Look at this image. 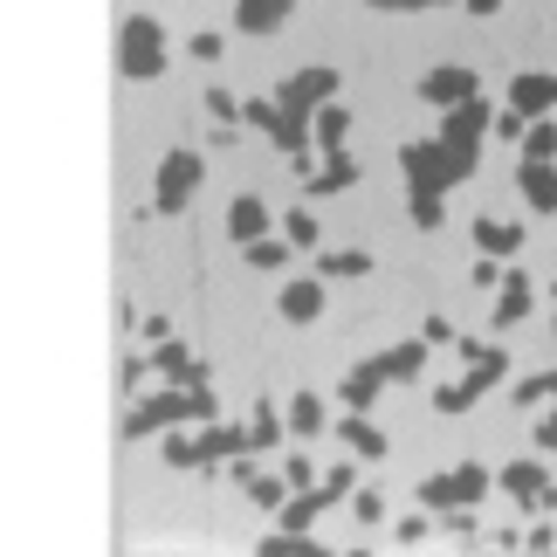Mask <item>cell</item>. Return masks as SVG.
<instances>
[{
    "label": "cell",
    "instance_id": "6da1fadb",
    "mask_svg": "<svg viewBox=\"0 0 557 557\" xmlns=\"http://www.w3.org/2000/svg\"><path fill=\"white\" fill-rule=\"evenodd\" d=\"M186 420H221V399H213V385H165V393L138 399L132 413H124V441H152L165 426H186Z\"/></svg>",
    "mask_w": 557,
    "mask_h": 557
},
{
    "label": "cell",
    "instance_id": "7a4b0ae2",
    "mask_svg": "<svg viewBox=\"0 0 557 557\" xmlns=\"http://www.w3.org/2000/svg\"><path fill=\"white\" fill-rule=\"evenodd\" d=\"M399 173L413 193H455L461 180H475V152H461L447 138H413L399 145Z\"/></svg>",
    "mask_w": 557,
    "mask_h": 557
},
{
    "label": "cell",
    "instance_id": "3957f363",
    "mask_svg": "<svg viewBox=\"0 0 557 557\" xmlns=\"http://www.w3.org/2000/svg\"><path fill=\"white\" fill-rule=\"evenodd\" d=\"M117 70L132 83H159L165 76V28L152 14H124L117 28Z\"/></svg>",
    "mask_w": 557,
    "mask_h": 557
},
{
    "label": "cell",
    "instance_id": "277c9868",
    "mask_svg": "<svg viewBox=\"0 0 557 557\" xmlns=\"http://www.w3.org/2000/svg\"><path fill=\"white\" fill-rule=\"evenodd\" d=\"M488 488H496V475H488L482 461H461V468H447V475H426L413 496L420 509H434V517H447V509H475Z\"/></svg>",
    "mask_w": 557,
    "mask_h": 557
},
{
    "label": "cell",
    "instance_id": "5b68a950",
    "mask_svg": "<svg viewBox=\"0 0 557 557\" xmlns=\"http://www.w3.org/2000/svg\"><path fill=\"white\" fill-rule=\"evenodd\" d=\"M200 180H207V159L200 152H165L159 159V180H152V213H186V200L200 193Z\"/></svg>",
    "mask_w": 557,
    "mask_h": 557
},
{
    "label": "cell",
    "instance_id": "8992f818",
    "mask_svg": "<svg viewBox=\"0 0 557 557\" xmlns=\"http://www.w3.org/2000/svg\"><path fill=\"white\" fill-rule=\"evenodd\" d=\"M503 379H509V351L496 345V351L482 358V366H468V379H447V385H434V413H447V420H455V413H468V406H475V399L488 393V385H503Z\"/></svg>",
    "mask_w": 557,
    "mask_h": 557
},
{
    "label": "cell",
    "instance_id": "52a82bcc",
    "mask_svg": "<svg viewBox=\"0 0 557 557\" xmlns=\"http://www.w3.org/2000/svg\"><path fill=\"white\" fill-rule=\"evenodd\" d=\"M337 90H345V76H337L331 62H310V70H296V76L283 83V90H275V103H283L289 117H317V111H324V103H331Z\"/></svg>",
    "mask_w": 557,
    "mask_h": 557
},
{
    "label": "cell",
    "instance_id": "ba28073f",
    "mask_svg": "<svg viewBox=\"0 0 557 557\" xmlns=\"http://www.w3.org/2000/svg\"><path fill=\"white\" fill-rule=\"evenodd\" d=\"M468 97H482V76L461 70V62H441V70L420 76V103H434V111H455V103H468Z\"/></svg>",
    "mask_w": 557,
    "mask_h": 557
},
{
    "label": "cell",
    "instance_id": "9c48e42d",
    "mask_svg": "<svg viewBox=\"0 0 557 557\" xmlns=\"http://www.w3.org/2000/svg\"><path fill=\"white\" fill-rule=\"evenodd\" d=\"M482 132H496V111H488L482 97H468V103H455V111H441V132H434V138L461 145V152H475Z\"/></svg>",
    "mask_w": 557,
    "mask_h": 557
},
{
    "label": "cell",
    "instance_id": "30bf717a",
    "mask_svg": "<svg viewBox=\"0 0 557 557\" xmlns=\"http://www.w3.org/2000/svg\"><path fill=\"white\" fill-rule=\"evenodd\" d=\"M275 310H283V324H317L324 317V275H289Z\"/></svg>",
    "mask_w": 557,
    "mask_h": 557
},
{
    "label": "cell",
    "instance_id": "8fae6325",
    "mask_svg": "<svg viewBox=\"0 0 557 557\" xmlns=\"http://www.w3.org/2000/svg\"><path fill=\"white\" fill-rule=\"evenodd\" d=\"M385 385H393V379H385V366H379V358H366V366H351V372H345V385H337V399H345V413H372Z\"/></svg>",
    "mask_w": 557,
    "mask_h": 557
},
{
    "label": "cell",
    "instance_id": "7c38bea8",
    "mask_svg": "<svg viewBox=\"0 0 557 557\" xmlns=\"http://www.w3.org/2000/svg\"><path fill=\"white\" fill-rule=\"evenodd\" d=\"M248 447H255L248 426H227V420H207V426H200V468H221V461H234V455H248Z\"/></svg>",
    "mask_w": 557,
    "mask_h": 557
},
{
    "label": "cell",
    "instance_id": "4fadbf2b",
    "mask_svg": "<svg viewBox=\"0 0 557 557\" xmlns=\"http://www.w3.org/2000/svg\"><path fill=\"white\" fill-rule=\"evenodd\" d=\"M530 310H537V283H530L523 269H509V275H503V289H496V331L523 324Z\"/></svg>",
    "mask_w": 557,
    "mask_h": 557
},
{
    "label": "cell",
    "instance_id": "5bb4252c",
    "mask_svg": "<svg viewBox=\"0 0 557 557\" xmlns=\"http://www.w3.org/2000/svg\"><path fill=\"white\" fill-rule=\"evenodd\" d=\"M289 14H296V0H234V28L242 35H275V28H289Z\"/></svg>",
    "mask_w": 557,
    "mask_h": 557
},
{
    "label": "cell",
    "instance_id": "9a60e30c",
    "mask_svg": "<svg viewBox=\"0 0 557 557\" xmlns=\"http://www.w3.org/2000/svg\"><path fill=\"white\" fill-rule=\"evenodd\" d=\"M337 441H345L358 461H385V455H393V441L372 426V413H345V420H337Z\"/></svg>",
    "mask_w": 557,
    "mask_h": 557
},
{
    "label": "cell",
    "instance_id": "2e32d148",
    "mask_svg": "<svg viewBox=\"0 0 557 557\" xmlns=\"http://www.w3.org/2000/svg\"><path fill=\"white\" fill-rule=\"evenodd\" d=\"M517 186H523V200L537 207V213H557V159H523L517 165Z\"/></svg>",
    "mask_w": 557,
    "mask_h": 557
},
{
    "label": "cell",
    "instance_id": "e0dca14e",
    "mask_svg": "<svg viewBox=\"0 0 557 557\" xmlns=\"http://www.w3.org/2000/svg\"><path fill=\"white\" fill-rule=\"evenodd\" d=\"M262 234H269V207L255 200V193H242V200H227V242H234V248L262 242Z\"/></svg>",
    "mask_w": 557,
    "mask_h": 557
},
{
    "label": "cell",
    "instance_id": "ac0fdd59",
    "mask_svg": "<svg viewBox=\"0 0 557 557\" xmlns=\"http://www.w3.org/2000/svg\"><path fill=\"white\" fill-rule=\"evenodd\" d=\"M152 372H165L173 385H207V366L193 358L180 337H165V345H152Z\"/></svg>",
    "mask_w": 557,
    "mask_h": 557
},
{
    "label": "cell",
    "instance_id": "d6986e66",
    "mask_svg": "<svg viewBox=\"0 0 557 557\" xmlns=\"http://www.w3.org/2000/svg\"><path fill=\"white\" fill-rule=\"evenodd\" d=\"M475 248L496 255V262H517V255H523V227H517V221H496V213H482V221H475Z\"/></svg>",
    "mask_w": 557,
    "mask_h": 557
},
{
    "label": "cell",
    "instance_id": "ffe728a7",
    "mask_svg": "<svg viewBox=\"0 0 557 557\" xmlns=\"http://www.w3.org/2000/svg\"><path fill=\"white\" fill-rule=\"evenodd\" d=\"M509 103H517L523 117L557 111V76H509Z\"/></svg>",
    "mask_w": 557,
    "mask_h": 557
},
{
    "label": "cell",
    "instance_id": "44dd1931",
    "mask_svg": "<svg viewBox=\"0 0 557 557\" xmlns=\"http://www.w3.org/2000/svg\"><path fill=\"white\" fill-rule=\"evenodd\" d=\"M304 186H310V193H351V186H358V159L337 145V152H324V165H317Z\"/></svg>",
    "mask_w": 557,
    "mask_h": 557
},
{
    "label": "cell",
    "instance_id": "7402d4cb",
    "mask_svg": "<svg viewBox=\"0 0 557 557\" xmlns=\"http://www.w3.org/2000/svg\"><path fill=\"white\" fill-rule=\"evenodd\" d=\"M496 482H503V488H509V496H517L523 509H537V496H544V488H550V475H544V461H509V468H503Z\"/></svg>",
    "mask_w": 557,
    "mask_h": 557
},
{
    "label": "cell",
    "instance_id": "603a6c76",
    "mask_svg": "<svg viewBox=\"0 0 557 557\" xmlns=\"http://www.w3.org/2000/svg\"><path fill=\"white\" fill-rule=\"evenodd\" d=\"M426 337H406V345H393V351H379V366H385V379H399V385H413L420 372H426Z\"/></svg>",
    "mask_w": 557,
    "mask_h": 557
},
{
    "label": "cell",
    "instance_id": "cb8c5ba5",
    "mask_svg": "<svg viewBox=\"0 0 557 557\" xmlns=\"http://www.w3.org/2000/svg\"><path fill=\"white\" fill-rule=\"evenodd\" d=\"M317 275L324 283H358V275H372V255L366 248H324L317 255Z\"/></svg>",
    "mask_w": 557,
    "mask_h": 557
},
{
    "label": "cell",
    "instance_id": "d4e9b609",
    "mask_svg": "<svg viewBox=\"0 0 557 557\" xmlns=\"http://www.w3.org/2000/svg\"><path fill=\"white\" fill-rule=\"evenodd\" d=\"M310 132H317V152H337V145L351 138V103H337V97H331L324 111L310 117Z\"/></svg>",
    "mask_w": 557,
    "mask_h": 557
},
{
    "label": "cell",
    "instance_id": "484cf974",
    "mask_svg": "<svg viewBox=\"0 0 557 557\" xmlns=\"http://www.w3.org/2000/svg\"><path fill=\"white\" fill-rule=\"evenodd\" d=\"M242 255H248V269H269V275H275V269H289L296 242H289V234H262V242H248Z\"/></svg>",
    "mask_w": 557,
    "mask_h": 557
},
{
    "label": "cell",
    "instance_id": "4316f807",
    "mask_svg": "<svg viewBox=\"0 0 557 557\" xmlns=\"http://www.w3.org/2000/svg\"><path fill=\"white\" fill-rule=\"evenodd\" d=\"M248 434H255V447H283V441H289V434H283V413H275V399H255Z\"/></svg>",
    "mask_w": 557,
    "mask_h": 557
},
{
    "label": "cell",
    "instance_id": "83f0119b",
    "mask_svg": "<svg viewBox=\"0 0 557 557\" xmlns=\"http://www.w3.org/2000/svg\"><path fill=\"white\" fill-rule=\"evenodd\" d=\"M159 455H165V468H200V434H180V426H165Z\"/></svg>",
    "mask_w": 557,
    "mask_h": 557
},
{
    "label": "cell",
    "instance_id": "f1b7e54d",
    "mask_svg": "<svg viewBox=\"0 0 557 557\" xmlns=\"http://www.w3.org/2000/svg\"><path fill=\"white\" fill-rule=\"evenodd\" d=\"M289 426H296V434H324V399H317V393H289Z\"/></svg>",
    "mask_w": 557,
    "mask_h": 557
},
{
    "label": "cell",
    "instance_id": "f546056e",
    "mask_svg": "<svg viewBox=\"0 0 557 557\" xmlns=\"http://www.w3.org/2000/svg\"><path fill=\"white\" fill-rule=\"evenodd\" d=\"M283 234H289V242H296V248H304V255H310L317 242H324V221H317V213H310V207H296V213H283Z\"/></svg>",
    "mask_w": 557,
    "mask_h": 557
},
{
    "label": "cell",
    "instance_id": "4dcf8cb0",
    "mask_svg": "<svg viewBox=\"0 0 557 557\" xmlns=\"http://www.w3.org/2000/svg\"><path fill=\"white\" fill-rule=\"evenodd\" d=\"M289 496H296L289 475H255V482H248V503H255V509H283Z\"/></svg>",
    "mask_w": 557,
    "mask_h": 557
},
{
    "label": "cell",
    "instance_id": "1f68e13d",
    "mask_svg": "<svg viewBox=\"0 0 557 557\" xmlns=\"http://www.w3.org/2000/svg\"><path fill=\"white\" fill-rule=\"evenodd\" d=\"M441 200H447V193H413V227H420V234H434V227L447 221Z\"/></svg>",
    "mask_w": 557,
    "mask_h": 557
},
{
    "label": "cell",
    "instance_id": "d6a6232c",
    "mask_svg": "<svg viewBox=\"0 0 557 557\" xmlns=\"http://www.w3.org/2000/svg\"><path fill=\"white\" fill-rule=\"evenodd\" d=\"M523 159H557V124H550V117H537V124H530V138H523Z\"/></svg>",
    "mask_w": 557,
    "mask_h": 557
},
{
    "label": "cell",
    "instance_id": "836d02e7",
    "mask_svg": "<svg viewBox=\"0 0 557 557\" xmlns=\"http://www.w3.org/2000/svg\"><path fill=\"white\" fill-rule=\"evenodd\" d=\"M242 111H248V103H234V90H221V83L207 90V117L213 124H242Z\"/></svg>",
    "mask_w": 557,
    "mask_h": 557
},
{
    "label": "cell",
    "instance_id": "e575fe53",
    "mask_svg": "<svg viewBox=\"0 0 557 557\" xmlns=\"http://www.w3.org/2000/svg\"><path fill=\"white\" fill-rule=\"evenodd\" d=\"M530 124H537V117H523L517 103H509V111H496V138H503V145H523V138H530Z\"/></svg>",
    "mask_w": 557,
    "mask_h": 557
},
{
    "label": "cell",
    "instance_id": "d590c367",
    "mask_svg": "<svg viewBox=\"0 0 557 557\" xmlns=\"http://www.w3.org/2000/svg\"><path fill=\"white\" fill-rule=\"evenodd\" d=\"M351 517L358 523H385V496L379 488H351Z\"/></svg>",
    "mask_w": 557,
    "mask_h": 557
},
{
    "label": "cell",
    "instance_id": "8d00e7d4",
    "mask_svg": "<svg viewBox=\"0 0 557 557\" xmlns=\"http://www.w3.org/2000/svg\"><path fill=\"white\" fill-rule=\"evenodd\" d=\"M186 55H193V62H221V55H227V41L207 28V35H193V41H186Z\"/></svg>",
    "mask_w": 557,
    "mask_h": 557
},
{
    "label": "cell",
    "instance_id": "74e56055",
    "mask_svg": "<svg viewBox=\"0 0 557 557\" xmlns=\"http://www.w3.org/2000/svg\"><path fill=\"white\" fill-rule=\"evenodd\" d=\"M283 475H289V488H317V482H324L310 455H289V468H283Z\"/></svg>",
    "mask_w": 557,
    "mask_h": 557
},
{
    "label": "cell",
    "instance_id": "f35d334b",
    "mask_svg": "<svg viewBox=\"0 0 557 557\" xmlns=\"http://www.w3.org/2000/svg\"><path fill=\"white\" fill-rule=\"evenodd\" d=\"M441 530H447V537H475V509H447V517H441Z\"/></svg>",
    "mask_w": 557,
    "mask_h": 557
},
{
    "label": "cell",
    "instance_id": "ab89813d",
    "mask_svg": "<svg viewBox=\"0 0 557 557\" xmlns=\"http://www.w3.org/2000/svg\"><path fill=\"white\" fill-rule=\"evenodd\" d=\"M426 530H434V509H420V517H399V544H420Z\"/></svg>",
    "mask_w": 557,
    "mask_h": 557
},
{
    "label": "cell",
    "instance_id": "60d3db41",
    "mask_svg": "<svg viewBox=\"0 0 557 557\" xmlns=\"http://www.w3.org/2000/svg\"><path fill=\"white\" fill-rule=\"evenodd\" d=\"M420 337H426V345H455V324H447V317H426V324H420Z\"/></svg>",
    "mask_w": 557,
    "mask_h": 557
},
{
    "label": "cell",
    "instance_id": "b9f144b4",
    "mask_svg": "<svg viewBox=\"0 0 557 557\" xmlns=\"http://www.w3.org/2000/svg\"><path fill=\"white\" fill-rule=\"evenodd\" d=\"M366 8H385V14H413V8H447V0H366Z\"/></svg>",
    "mask_w": 557,
    "mask_h": 557
},
{
    "label": "cell",
    "instance_id": "7bdbcfd3",
    "mask_svg": "<svg viewBox=\"0 0 557 557\" xmlns=\"http://www.w3.org/2000/svg\"><path fill=\"white\" fill-rule=\"evenodd\" d=\"M488 351H496V345H482V337H455V358H468V366H482Z\"/></svg>",
    "mask_w": 557,
    "mask_h": 557
},
{
    "label": "cell",
    "instance_id": "ee69618b",
    "mask_svg": "<svg viewBox=\"0 0 557 557\" xmlns=\"http://www.w3.org/2000/svg\"><path fill=\"white\" fill-rule=\"evenodd\" d=\"M523 550H557V530L537 523V530H523Z\"/></svg>",
    "mask_w": 557,
    "mask_h": 557
},
{
    "label": "cell",
    "instance_id": "f6af8a7d",
    "mask_svg": "<svg viewBox=\"0 0 557 557\" xmlns=\"http://www.w3.org/2000/svg\"><path fill=\"white\" fill-rule=\"evenodd\" d=\"M152 379V358H124V393H132V385H145Z\"/></svg>",
    "mask_w": 557,
    "mask_h": 557
},
{
    "label": "cell",
    "instance_id": "bcb514c9",
    "mask_svg": "<svg viewBox=\"0 0 557 557\" xmlns=\"http://www.w3.org/2000/svg\"><path fill=\"white\" fill-rule=\"evenodd\" d=\"M537 455H557V413L537 420Z\"/></svg>",
    "mask_w": 557,
    "mask_h": 557
},
{
    "label": "cell",
    "instance_id": "7dc6e473",
    "mask_svg": "<svg viewBox=\"0 0 557 557\" xmlns=\"http://www.w3.org/2000/svg\"><path fill=\"white\" fill-rule=\"evenodd\" d=\"M227 475H234V482H242V488H248L255 475H262V468H255V455H234V461H227Z\"/></svg>",
    "mask_w": 557,
    "mask_h": 557
},
{
    "label": "cell",
    "instance_id": "c3c4849f",
    "mask_svg": "<svg viewBox=\"0 0 557 557\" xmlns=\"http://www.w3.org/2000/svg\"><path fill=\"white\" fill-rule=\"evenodd\" d=\"M145 337H152V345H165V337H173V317H145V324H138Z\"/></svg>",
    "mask_w": 557,
    "mask_h": 557
},
{
    "label": "cell",
    "instance_id": "681fc988",
    "mask_svg": "<svg viewBox=\"0 0 557 557\" xmlns=\"http://www.w3.org/2000/svg\"><path fill=\"white\" fill-rule=\"evenodd\" d=\"M468 14H482V21H488V14H503V0H468Z\"/></svg>",
    "mask_w": 557,
    "mask_h": 557
},
{
    "label": "cell",
    "instance_id": "f907efd6",
    "mask_svg": "<svg viewBox=\"0 0 557 557\" xmlns=\"http://www.w3.org/2000/svg\"><path fill=\"white\" fill-rule=\"evenodd\" d=\"M550 337H557V324H550Z\"/></svg>",
    "mask_w": 557,
    "mask_h": 557
}]
</instances>
